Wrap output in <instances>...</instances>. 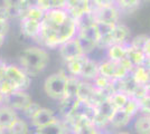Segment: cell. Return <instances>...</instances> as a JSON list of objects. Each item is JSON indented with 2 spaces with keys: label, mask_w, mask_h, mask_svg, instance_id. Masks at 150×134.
Wrapping results in <instances>:
<instances>
[{
  "label": "cell",
  "mask_w": 150,
  "mask_h": 134,
  "mask_svg": "<svg viewBox=\"0 0 150 134\" xmlns=\"http://www.w3.org/2000/svg\"><path fill=\"white\" fill-rule=\"evenodd\" d=\"M132 76L137 81V83L146 84L148 81V76H149V67H144V65L138 66L133 70Z\"/></svg>",
  "instance_id": "obj_27"
},
{
  "label": "cell",
  "mask_w": 150,
  "mask_h": 134,
  "mask_svg": "<svg viewBox=\"0 0 150 134\" xmlns=\"http://www.w3.org/2000/svg\"><path fill=\"white\" fill-rule=\"evenodd\" d=\"M148 1H150V0H148Z\"/></svg>",
  "instance_id": "obj_45"
},
{
  "label": "cell",
  "mask_w": 150,
  "mask_h": 134,
  "mask_svg": "<svg viewBox=\"0 0 150 134\" xmlns=\"http://www.w3.org/2000/svg\"><path fill=\"white\" fill-rule=\"evenodd\" d=\"M10 19V15H9V11L7 9L6 6H0V20L1 21H9Z\"/></svg>",
  "instance_id": "obj_37"
},
{
  "label": "cell",
  "mask_w": 150,
  "mask_h": 134,
  "mask_svg": "<svg viewBox=\"0 0 150 134\" xmlns=\"http://www.w3.org/2000/svg\"><path fill=\"white\" fill-rule=\"evenodd\" d=\"M79 98L75 96H65L59 101V112L64 117H69L73 114L79 104Z\"/></svg>",
  "instance_id": "obj_15"
},
{
  "label": "cell",
  "mask_w": 150,
  "mask_h": 134,
  "mask_svg": "<svg viewBox=\"0 0 150 134\" xmlns=\"http://www.w3.org/2000/svg\"><path fill=\"white\" fill-rule=\"evenodd\" d=\"M95 15V20L98 22H105V24H118L119 21V10L113 6L95 7L93 9Z\"/></svg>",
  "instance_id": "obj_8"
},
{
  "label": "cell",
  "mask_w": 150,
  "mask_h": 134,
  "mask_svg": "<svg viewBox=\"0 0 150 134\" xmlns=\"http://www.w3.org/2000/svg\"><path fill=\"white\" fill-rule=\"evenodd\" d=\"M0 133H4V131L1 130V128H0Z\"/></svg>",
  "instance_id": "obj_44"
},
{
  "label": "cell",
  "mask_w": 150,
  "mask_h": 134,
  "mask_svg": "<svg viewBox=\"0 0 150 134\" xmlns=\"http://www.w3.org/2000/svg\"><path fill=\"white\" fill-rule=\"evenodd\" d=\"M95 86L93 83L88 82V79L80 81L79 89H77V98L83 102H90L94 92H95Z\"/></svg>",
  "instance_id": "obj_18"
},
{
  "label": "cell",
  "mask_w": 150,
  "mask_h": 134,
  "mask_svg": "<svg viewBox=\"0 0 150 134\" xmlns=\"http://www.w3.org/2000/svg\"><path fill=\"white\" fill-rule=\"evenodd\" d=\"M58 51H59L61 57L65 62L84 55V51L82 49V46L80 44V40L77 38V36H75L73 38L69 39L65 43L59 45L58 46Z\"/></svg>",
  "instance_id": "obj_6"
},
{
  "label": "cell",
  "mask_w": 150,
  "mask_h": 134,
  "mask_svg": "<svg viewBox=\"0 0 150 134\" xmlns=\"http://www.w3.org/2000/svg\"><path fill=\"white\" fill-rule=\"evenodd\" d=\"M144 85L150 89V67H149V76H148V81H147V83L144 84Z\"/></svg>",
  "instance_id": "obj_43"
},
{
  "label": "cell",
  "mask_w": 150,
  "mask_h": 134,
  "mask_svg": "<svg viewBox=\"0 0 150 134\" xmlns=\"http://www.w3.org/2000/svg\"><path fill=\"white\" fill-rule=\"evenodd\" d=\"M100 75V72H99V64L95 63L94 60L86 58L85 63L83 65V68L80 74V76L82 79H88V81H93L95 77Z\"/></svg>",
  "instance_id": "obj_17"
},
{
  "label": "cell",
  "mask_w": 150,
  "mask_h": 134,
  "mask_svg": "<svg viewBox=\"0 0 150 134\" xmlns=\"http://www.w3.org/2000/svg\"><path fill=\"white\" fill-rule=\"evenodd\" d=\"M92 5V0H67L66 10L69 11V16H72L75 19L82 13L94 9Z\"/></svg>",
  "instance_id": "obj_12"
},
{
  "label": "cell",
  "mask_w": 150,
  "mask_h": 134,
  "mask_svg": "<svg viewBox=\"0 0 150 134\" xmlns=\"http://www.w3.org/2000/svg\"><path fill=\"white\" fill-rule=\"evenodd\" d=\"M20 28H21V32L26 37L37 39L42 30V21L30 19L27 17H21Z\"/></svg>",
  "instance_id": "obj_11"
},
{
  "label": "cell",
  "mask_w": 150,
  "mask_h": 134,
  "mask_svg": "<svg viewBox=\"0 0 150 134\" xmlns=\"http://www.w3.org/2000/svg\"><path fill=\"white\" fill-rule=\"evenodd\" d=\"M24 1L25 0H2L4 6H6L7 8H19V9H20ZM21 16H23V13H21Z\"/></svg>",
  "instance_id": "obj_36"
},
{
  "label": "cell",
  "mask_w": 150,
  "mask_h": 134,
  "mask_svg": "<svg viewBox=\"0 0 150 134\" xmlns=\"http://www.w3.org/2000/svg\"><path fill=\"white\" fill-rule=\"evenodd\" d=\"M29 132L28 125L25 121H23L21 119H19L13 123L11 128L9 130V133H15V134H26Z\"/></svg>",
  "instance_id": "obj_30"
},
{
  "label": "cell",
  "mask_w": 150,
  "mask_h": 134,
  "mask_svg": "<svg viewBox=\"0 0 150 134\" xmlns=\"http://www.w3.org/2000/svg\"><path fill=\"white\" fill-rule=\"evenodd\" d=\"M18 120L16 109L8 106L7 104L0 105V128L4 132H9L13 123Z\"/></svg>",
  "instance_id": "obj_9"
},
{
  "label": "cell",
  "mask_w": 150,
  "mask_h": 134,
  "mask_svg": "<svg viewBox=\"0 0 150 134\" xmlns=\"http://www.w3.org/2000/svg\"><path fill=\"white\" fill-rule=\"evenodd\" d=\"M8 29H9V22H8V21H1V20H0V32L4 34V35H7Z\"/></svg>",
  "instance_id": "obj_39"
},
{
  "label": "cell",
  "mask_w": 150,
  "mask_h": 134,
  "mask_svg": "<svg viewBox=\"0 0 150 134\" xmlns=\"http://www.w3.org/2000/svg\"><path fill=\"white\" fill-rule=\"evenodd\" d=\"M147 39H148L147 36L140 35V36H137L136 38L133 39L130 45L134 46V47H137V48H140V49H144V44H146V40H147Z\"/></svg>",
  "instance_id": "obj_35"
},
{
  "label": "cell",
  "mask_w": 150,
  "mask_h": 134,
  "mask_svg": "<svg viewBox=\"0 0 150 134\" xmlns=\"http://www.w3.org/2000/svg\"><path fill=\"white\" fill-rule=\"evenodd\" d=\"M77 36V35H76ZM77 38H79V40H80V44H81L82 46V49H83V51H84V54H90L91 51H94V48L98 46V45L95 44V43H93V41H91V40H88V39L85 38H82V37H80V36H77Z\"/></svg>",
  "instance_id": "obj_32"
},
{
  "label": "cell",
  "mask_w": 150,
  "mask_h": 134,
  "mask_svg": "<svg viewBox=\"0 0 150 134\" xmlns=\"http://www.w3.org/2000/svg\"><path fill=\"white\" fill-rule=\"evenodd\" d=\"M5 38H6V35H4V34H1L0 32V47L4 45V43H5Z\"/></svg>",
  "instance_id": "obj_41"
},
{
  "label": "cell",
  "mask_w": 150,
  "mask_h": 134,
  "mask_svg": "<svg viewBox=\"0 0 150 134\" xmlns=\"http://www.w3.org/2000/svg\"><path fill=\"white\" fill-rule=\"evenodd\" d=\"M38 7L45 11L52 9H66L67 0H38Z\"/></svg>",
  "instance_id": "obj_23"
},
{
  "label": "cell",
  "mask_w": 150,
  "mask_h": 134,
  "mask_svg": "<svg viewBox=\"0 0 150 134\" xmlns=\"http://www.w3.org/2000/svg\"><path fill=\"white\" fill-rule=\"evenodd\" d=\"M129 34H130V29L127 26L122 24H117L110 35V43L111 45L125 44L127 39L129 37Z\"/></svg>",
  "instance_id": "obj_14"
},
{
  "label": "cell",
  "mask_w": 150,
  "mask_h": 134,
  "mask_svg": "<svg viewBox=\"0 0 150 134\" xmlns=\"http://www.w3.org/2000/svg\"><path fill=\"white\" fill-rule=\"evenodd\" d=\"M45 13H46L45 10H43L42 8L36 6L30 8V9H28L23 17H27V18H30V19L38 20V21H43V19H44L45 17Z\"/></svg>",
  "instance_id": "obj_29"
},
{
  "label": "cell",
  "mask_w": 150,
  "mask_h": 134,
  "mask_svg": "<svg viewBox=\"0 0 150 134\" xmlns=\"http://www.w3.org/2000/svg\"><path fill=\"white\" fill-rule=\"evenodd\" d=\"M142 51H144V54H146L147 58H150V37H148V39L146 40V44H144V49H142Z\"/></svg>",
  "instance_id": "obj_40"
},
{
  "label": "cell",
  "mask_w": 150,
  "mask_h": 134,
  "mask_svg": "<svg viewBox=\"0 0 150 134\" xmlns=\"http://www.w3.org/2000/svg\"><path fill=\"white\" fill-rule=\"evenodd\" d=\"M136 132L141 134H150V115H144L138 117L134 123Z\"/></svg>",
  "instance_id": "obj_24"
},
{
  "label": "cell",
  "mask_w": 150,
  "mask_h": 134,
  "mask_svg": "<svg viewBox=\"0 0 150 134\" xmlns=\"http://www.w3.org/2000/svg\"><path fill=\"white\" fill-rule=\"evenodd\" d=\"M125 58H128L133 64L134 67H138V66H141V65L144 64L147 56H146V54L142 49L137 48L132 45H129V46H127V56H125Z\"/></svg>",
  "instance_id": "obj_16"
},
{
  "label": "cell",
  "mask_w": 150,
  "mask_h": 134,
  "mask_svg": "<svg viewBox=\"0 0 150 134\" xmlns=\"http://www.w3.org/2000/svg\"><path fill=\"white\" fill-rule=\"evenodd\" d=\"M127 56V45L112 44L108 48V57L114 62H121Z\"/></svg>",
  "instance_id": "obj_19"
},
{
  "label": "cell",
  "mask_w": 150,
  "mask_h": 134,
  "mask_svg": "<svg viewBox=\"0 0 150 134\" xmlns=\"http://www.w3.org/2000/svg\"><path fill=\"white\" fill-rule=\"evenodd\" d=\"M86 54L82 55V56H79L76 58H73L71 60H67L66 62V66H67V70H69V75H73V76H80L82 72V68H83V65L86 60Z\"/></svg>",
  "instance_id": "obj_21"
},
{
  "label": "cell",
  "mask_w": 150,
  "mask_h": 134,
  "mask_svg": "<svg viewBox=\"0 0 150 134\" xmlns=\"http://www.w3.org/2000/svg\"><path fill=\"white\" fill-rule=\"evenodd\" d=\"M5 97H6V96L4 95V94L1 93V91H0V105H1L2 103H5Z\"/></svg>",
  "instance_id": "obj_42"
},
{
  "label": "cell",
  "mask_w": 150,
  "mask_h": 134,
  "mask_svg": "<svg viewBox=\"0 0 150 134\" xmlns=\"http://www.w3.org/2000/svg\"><path fill=\"white\" fill-rule=\"evenodd\" d=\"M119 6L125 10H133L140 5V0H117Z\"/></svg>",
  "instance_id": "obj_33"
},
{
  "label": "cell",
  "mask_w": 150,
  "mask_h": 134,
  "mask_svg": "<svg viewBox=\"0 0 150 134\" xmlns=\"http://www.w3.org/2000/svg\"><path fill=\"white\" fill-rule=\"evenodd\" d=\"M139 111L142 112L144 114H149L150 115V95L144 97L142 100L139 101Z\"/></svg>",
  "instance_id": "obj_34"
},
{
  "label": "cell",
  "mask_w": 150,
  "mask_h": 134,
  "mask_svg": "<svg viewBox=\"0 0 150 134\" xmlns=\"http://www.w3.org/2000/svg\"><path fill=\"white\" fill-rule=\"evenodd\" d=\"M69 76V75L61 70L47 77L44 83L45 94L55 101H61L62 98H64Z\"/></svg>",
  "instance_id": "obj_3"
},
{
  "label": "cell",
  "mask_w": 150,
  "mask_h": 134,
  "mask_svg": "<svg viewBox=\"0 0 150 134\" xmlns=\"http://www.w3.org/2000/svg\"><path fill=\"white\" fill-rule=\"evenodd\" d=\"M77 36H80L82 38L88 39V40H91V41L95 43L96 45H99L100 38H101L96 22L93 24V25L88 26L86 28H83L81 30H79V32H77Z\"/></svg>",
  "instance_id": "obj_20"
},
{
  "label": "cell",
  "mask_w": 150,
  "mask_h": 134,
  "mask_svg": "<svg viewBox=\"0 0 150 134\" xmlns=\"http://www.w3.org/2000/svg\"><path fill=\"white\" fill-rule=\"evenodd\" d=\"M110 100L117 109H121V107H125L127 103L129 102L130 95H128L125 92H114L112 95L110 96Z\"/></svg>",
  "instance_id": "obj_25"
},
{
  "label": "cell",
  "mask_w": 150,
  "mask_h": 134,
  "mask_svg": "<svg viewBox=\"0 0 150 134\" xmlns=\"http://www.w3.org/2000/svg\"><path fill=\"white\" fill-rule=\"evenodd\" d=\"M31 124L35 126L36 128H40L47 126L54 122L58 121V119L56 117L55 113L50 109H46V107H42L37 112V114L35 115L33 119L30 120Z\"/></svg>",
  "instance_id": "obj_10"
},
{
  "label": "cell",
  "mask_w": 150,
  "mask_h": 134,
  "mask_svg": "<svg viewBox=\"0 0 150 134\" xmlns=\"http://www.w3.org/2000/svg\"><path fill=\"white\" fill-rule=\"evenodd\" d=\"M79 85H80V79L77 78V76L69 75V78H67V84H66L65 96H75V97H77Z\"/></svg>",
  "instance_id": "obj_26"
},
{
  "label": "cell",
  "mask_w": 150,
  "mask_h": 134,
  "mask_svg": "<svg viewBox=\"0 0 150 134\" xmlns=\"http://www.w3.org/2000/svg\"><path fill=\"white\" fill-rule=\"evenodd\" d=\"M77 32L75 19L69 16L66 9H52L45 13L37 40L47 47L54 48L75 37Z\"/></svg>",
  "instance_id": "obj_1"
},
{
  "label": "cell",
  "mask_w": 150,
  "mask_h": 134,
  "mask_svg": "<svg viewBox=\"0 0 150 134\" xmlns=\"http://www.w3.org/2000/svg\"><path fill=\"white\" fill-rule=\"evenodd\" d=\"M75 22H76V26H77V29L81 30L83 28H86L88 26L93 25L96 22L95 20V15H94V10H88L86 13H82L79 17L75 18Z\"/></svg>",
  "instance_id": "obj_22"
},
{
  "label": "cell",
  "mask_w": 150,
  "mask_h": 134,
  "mask_svg": "<svg viewBox=\"0 0 150 134\" xmlns=\"http://www.w3.org/2000/svg\"><path fill=\"white\" fill-rule=\"evenodd\" d=\"M132 116H133V115H132L131 113H129L125 107L117 109L114 111L112 117L110 119V122H109V123L112 125L113 128H122L129 124V122L131 121Z\"/></svg>",
  "instance_id": "obj_13"
},
{
  "label": "cell",
  "mask_w": 150,
  "mask_h": 134,
  "mask_svg": "<svg viewBox=\"0 0 150 134\" xmlns=\"http://www.w3.org/2000/svg\"><path fill=\"white\" fill-rule=\"evenodd\" d=\"M115 0H92L94 5V8L95 7H105V6H110V5H113Z\"/></svg>",
  "instance_id": "obj_38"
},
{
  "label": "cell",
  "mask_w": 150,
  "mask_h": 134,
  "mask_svg": "<svg viewBox=\"0 0 150 134\" xmlns=\"http://www.w3.org/2000/svg\"><path fill=\"white\" fill-rule=\"evenodd\" d=\"M30 102H33L31 97L24 89H16L5 97V104L16 111H21V112Z\"/></svg>",
  "instance_id": "obj_7"
},
{
  "label": "cell",
  "mask_w": 150,
  "mask_h": 134,
  "mask_svg": "<svg viewBox=\"0 0 150 134\" xmlns=\"http://www.w3.org/2000/svg\"><path fill=\"white\" fill-rule=\"evenodd\" d=\"M4 76L9 79L17 89H26L30 85V76L21 67L15 65H7Z\"/></svg>",
  "instance_id": "obj_4"
},
{
  "label": "cell",
  "mask_w": 150,
  "mask_h": 134,
  "mask_svg": "<svg viewBox=\"0 0 150 134\" xmlns=\"http://www.w3.org/2000/svg\"><path fill=\"white\" fill-rule=\"evenodd\" d=\"M19 64L29 76H36L47 67L50 63L48 53L37 46L28 47L19 54Z\"/></svg>",
  "instance_id": "obj_2"
},
{
  "label": "cell",
  "mask_w": 150,
  "mask_h": 134,
  "mask_svg": "<svg viewBox=\"0 0 150 134\" xmlns=\"http://www.w3.org/2000/svg\"><path fill=\"white\" fill-rule=\"evenodd\" d=\"M99 72H100V75L108 77L110 79L125 78L130 73L121 64V62H114L111 59L99 64Z\"/></svg>",
  "instance_id": "obj_5"
},
{
  "label": "cell",
  "mask_w": 150,
  "mask_h": 134,
  "mask_svg": "<svg viewBox=\"0 0 150 134\" xmlns=\"http://www.w3.org/2000/svg\"><path fill=\"white\" fill-rule=\"evenodd\" d=\"M149 91L150 89L144 85V84H139L138 83L137 85H136V87H134V89L132 91L131 95H130V97H132L133 100H136V101H140V100H142L144 97H146V96L149 94Z\"/></svg>",
  "instance_id": "obj_28"
},
{
  "label": "cell",
  "mask_w": 150,
  "mask_h": 134,
  "mask_svg": "<svg viewBox=\"0 0 150 134\" xmlns=\"http://www.w3.org/2000/svg\"><path fill=\"white\" fill-rule=\"evenodd\" d=\"M42 109V106L38 104V103H35V102H30L27 106L25 107V109L23 111V113L25 114V116L27 119H29L31 120L35 115L37 114V112L39 109Z\"/></svg>",
  "instance_id": "obj_31"
}]
</instances>
